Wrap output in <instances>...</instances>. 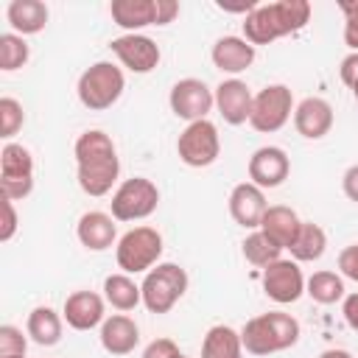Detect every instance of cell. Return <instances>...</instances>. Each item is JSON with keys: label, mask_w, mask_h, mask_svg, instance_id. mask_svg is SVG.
<instances>
[{"label": "cell", "mask_w": 358, "mask_h": 358, "mask_svg": "<svg viewBox=\"0 0 358 358\" xmlns=\"http://www.w3.org/2000/svg\"><path fill=\"white\" fill-rule=\"evenodd\" d=\"M73 154H76L78 187L92 199L106 196L120 176V159L112 137L101 129H87L78 134Z\"/></svg>", "instance_id": "cell-1"}, {"label": "cell", "mask_w": 358, "mask_h": 358, "mask_svg": "<svg viewBox=\"0 0 358 358\" xmlns=\"http://www.w3.org/2000/svg\"><path fill=\"white\" fill-rule=\"evenodd\" d=\"M310 3L308 0H274L257 3L243 17V39L249 45H271L280 36L296 34L310 22Z\"/></svg>", "instance_id": "cell-2"}, {"label": "cell", "mask_w": 358, "mask_h": 358, "mask_svg": "<svg viewBox=\"0 0 358 358\" xmlns=\"http://www.w3.org/2000/svg\"><path fill=\"white\" fill-rule=\"evenodd\" d=\"M299 336H302L299 322L282 310L260 313L241 327V341L249 355H271L291 350L299 341Z\"/></svg>", "instance_id": "cell-3"}, {"label": "cell", "mask_w": 358, "mask_h": 358, "mask_svg": "<svg viewBox=\"0 0 358 358\" xmlns=\"http://www.w3.org/2000/svg\"><path fill=\"white\" fill-rule=\"evenodd\" d=\"M123 90H126L123 70L117 64H112V62H95V64H90L78 76V84H76L78 101L90 112H103V109L115 106L120 101Z\"/></svg>", "instance_id": "cell-4"}, {"label": "cell", "mask_w": 358, "mask_h": 358, "mask_svg": "<svg viewBox=\"0 0 358 358\" xmlns=\"http://www.w3.org/2000/svg\"><path fill=\"white\" fill-rule=\"evenodd\" d=\"M187 271L179 263H157L151 271H145L140 291H143V305L148 313H168L187 291Z\"/></svg>", "instance_id": "cell-5"}, {"label": "cell", "mask_w": 358, "mask_h": 358, "mask_svg": "<svg viewBox=\"0 0 358 358\" xmlns=\"http://www.w3.org/2000/svg\"><path fill=\"white\" fill-rule=\"evenodd\" d=\"M162 257V235L154 227H131L117 238L115 260L126 274H145Z\"/></svg>", "instance_id": "cell-6"}, {"label": "cell", "mask_w": 358, "mask_h": 358, "mask_svg": "<svg viewBox=\"0 0 358 358\" xmlns=\"http://www.w3.org/2000/svg\"><path fill=\"white\" fill-rule=\"evenodd\" d=\"M159 207V187L148 176H131L117 185L109 201L115 221H143Z\"/></svg>", "instance_id": "cell-7"}, {"label": "cell", "mask_w": 358, "mask_h": 358, "mask_svg": "<svg viewBox=\"0 0 358 358\" xmlns=\"http://www.w3.org/2000/svg\"><path fill=\"white\" fill-rule=\"evenodd\" d=\"M294 112V95L285 84H268L260 92H255L252 101V115H249V126L255 131L263 134H274L280 131Z\"/></svg>", "instance_id": "cell-8"}, {"label": "cell", "mask_w": 358, "mask_h": 358, "mask_svg": "<svg viewBox=\"0 0 358 358\" xmlns=\"http://www.w3.org/2000/svg\"><path fill=\"white\" fill-rule=\"evenodd\" d=\"M0 190L3 199L20 201L34 190V157L20 143H6L0 151Z\"/></svg>", "instance_id": "cell-9"}, {"label": "cell", "mask_w": 358, "mask_h": 358, "mask_svg": "<svg viewBox=\"0 0 358 358\" xmlns=\"http://www.w3.org/2000/svg\"><path fill=\"white\" fill-rule=\"evenodd\" d=\"M176 154L187 168H207L218 159L221 154V137L215 123L210 120H196L187 123L185 131L176 140Z\"/></svg>", "instance_id": "cell-10"}, {"label": "cell", "mask_w": 358, "mask_h": 358, "mask_svg": "<svg viewBox=\"0 0 358 358\" xmlns=\"http://www.w3.org/2000/svg\"><path fill=\"white\" fill-rule=\"evenodd\" d=\"M168 103H171V112L176 117H182L187 123H196V120H207V115L213 112L215 92L201 78H179L171 87Z\"/></svg>", "instance_id": "cell-11"}, {"label": "cell", "mask_w": 358, "mask_h": 358, "mask_svg": "<svg viewBox=\"0 0 358 358\" xmlns=\"http://www.w3.org/2000/svg\"><path fill=\"white\" fill-rule=\"evenodd\" d=\"M260 282L266 296L274 299L277 305H291L305 294V274L296 260H285V257L274 260L271 266L263 268Z\"/></svg>", "instance_id": "cell-12"}, {"label": "cell", "mask_w": 358, "mask_h": 358, "mask_svg": "<svg viewBox=\"0 0 358 358\" xmlns=\"http://www.w3.org/2000/svg\"><path fill=\"white\" fill-rule=\"evenodd\" d=\"M109 48H112V53L120 59V64L126 70L140 73V76L143 73H151L159 64V59H162L159 45L151 36H145V34H123V36H115L109 42Z\"/></svg>", "instance_id": "cell-13"}, {"label": "cell", "mask_w": 358, "mask_h": 358, "mask_svg": "<svg viewBox=\"0 0 358 358\" xmlns=\"http://www.w3.org/2000/svg\"><path fill=\"white\" fill-rule=\"evenodd\" d=\"M249 182L257 185L260 190H271L280 187L288 173H291V159L280 145H260L252 157H249Z\"/></svg>", "instance_id": "cell-14"}, {"label": "cell", "mask_w": 358, "mask_h": 358, "mask_svg": "<svg viewBox=\"0 0 358 358\" xmlns=\"http://www.w3.org/2000/svg\"><path fill=\"white\" fill-rule=\"evenodd\" d=\"M213 92H215V109L224 117V123H229V126L249 123L255 92L249 90L246 81H241V78H224Z\"/></svg>", "instance_id": "cell-15"}, {"label": "cell", "mask_w": 358, "mask_h": 358, "mask_svg": "<svg viewBox=\"0 0 358 358\" xmlns=\"http://www.w3.org/2000/svg\"><path fill=\"white\" fill-rule=\"evenodd\" d=\"M268 210V201H266V193L252 185V182H241L232 187L229 193V215L238 227L243 229H260V221Z\"/></svg>", "instance_id": "cell-16"}, {"label": "cell", "mask_w": 358, "mask_h": 358, "mask_svg": "<svg viewBox=\"0 0 358 358\" xmlns=\"http://www.w3.org/2000/svg\"><path fill=\"white\" fill-rule=\"evenodd\" d=\"M106 299L95 291H73L67 299H64V308H62V316L67 322V327L73 330H92V327H101L106 313Z\"/></svg>", "instance_id": "cell-17"}, {"label": "cell", "mask_w": 358, "mask_h": 358, "mask_svg": "<svg viewBox=\"0 0 358 358\" xmlns=\"http://www.w3.org/2000/svg\"><path fill=\"white\" fill-rule=\"evenodd\" d=\"M76 235L78 243L90 252H106L109 246H117V224L112 213H101V210L84 213L76 224Z\"/></svg>", "instance_id": "cell-18"}, {"label": "cell", "mask_w": 358, "mask_h": 358, "mask_svg": "<svg viewBox=\"0 0 358 358\" xmlns=\"http://www.w3.org/2000/svg\"><path fill=\"white\" fill-rule=\"evenodd\" d=\"M294 126L305 140H322L333 129V106L324 98L308 95L294 106Z\"/></svg>", "instance_id": "cell-19"}, {"label": "cell", "mask_w": 358, "mask_h": 358, "mask_svg": "<svg viewBox=\"0 0 358 358\" xmlns=\"http://www.w3.org/2000/svg\"><path fill=\"white\" fill-rule=\"evenodd\" d=\"M101 347L109 355H129L140 344V327L131 316L126 313H112L101 324Z\"/></svg>", "instance_id": "cell-20"}, {"label": "cell", "mask_w": 358, "mask_h": 358, "mask_svg": "<svg viewBox=\"0 0 358 358\" xmlns=\"http://www.w3.org/2000/svg\"><path fill=\"white\" fill-rule=\"evenodd\" d=\"M210 59H213V64L221 73L238 76V73H243V70L252 67V62H255V45H249L243 36L227 34V36L215 39V45L210 50Z\"/></svg>", "instance_id": "cell-21"}, {"label": "cell", "mask_w": 358, "mask_h": 358, "mask_svg": "<svg viewBox=\"0 0 358 358\" xmlns=\"http://www.w3.org/2000/svg\"><path fill=\"white\" fill-rule=\"evenodd\" d=\"M109 14L126 34H140V28L157 25V0H112Z\"/></svg>", "instance_id": "cell-22"}, {"label": "cell", "mask_w": 358, "mask_h": 358, "mask_svg": "<svg viewBox=\"0 0 358 358\" xmlns=\"http://www.w3.org/2000/svg\"><path fill=\"white\" fill-rule=\"evenodd\" d=\"M299 227H302V218L285 204H271L260 221V232H266L282 249H291V243L299 235Z\"/></svg>", "instance_id": "cell-23"}, {"label": "cell", "mask_w": 358, "mask_h": 358, "mask_svg": "<svg viewBox=\"0 0 358 358\" xmlns=\"http://www.w3.org/2000/svg\"><path fill=\"white\" fill-rule=\"evenodd\" d=\"M48 17H50V11L42 0H11L6 8V20L14 28V34H20V36L39 34L48 25Z\"/></svg>", "instance_id": "cell-24"}, {"label": "cell", "mask_w": 358, "mask_h": 358, "mask_svg": "<svg viewBox=\"0 0 358 358\" xmlns=\"http://www.w3.org/2000/svg\"><path fill=\"white\" fill-rule=\"evenodd\" d=\"M62 330H64V316L56 313L53 308L48 305H39L28 313V322H25V333L31 336L34 344L39 347H53L62 341Z\"/></svg>", "instance_id": "cell-25"}, {"label": "cell", "mask_w": 358, "mask_h": 358, "mask_svg": "<svg viewBox=\"0 0 358 358\" xmlns=\"http://www.w3.org/2000/svg\"><path fill=\"white\" fill-rule=\"evenodd\" d=\"M201 358H243L241 333L229 324H213L201 341Z\"/></svg>", "instance_id": "cell-26"}, {"label": "cell", "mask_w": 358, "mask_h": 358, "mask_svg": "<svg viewBox=\"0 0 358 358\" xmlns=\"http://www.w3.org/2000/svg\"><path fill=\"white\" fill-rule=\"evenodd\" d=\"M103 299L115 308V310H134L140 302H143V291L140 285L126 274V271H117V274H109L103 280Z\"/></svg>", "instance_id": "cell-27"}, {"label": "cell", "mask_w": 358, "mask_h": 358, "mask_svg": "<svg viewBox=\"0 0 358 358\" xmlns=\"http://www.w3.org/2000/svg\"><path fill=\"white\" fill-rule=\"evenodd\" d=\"M305 294L319 302V305H336L347 296V288H344V277L336 274V271H313L308 280H305Z\"/></svg>", "instance_id": "cell-28"}, {"label": "cell", "mask_w": 358, "mask_h": 358, "mask_svg": "<svg viewBox=\"0 0 358 358\" xmlns=\"http://www.w3.org/2000/svg\"><path fill=\"white\" fill-rule=\"evenodd\" d=\"M324 249H327L324 229L319 224H313V221H302L299 235H296V241L291 243L288 252H291V257L296 263H313V260H319L324 255Z\"/></svg>", "instance_id": "cell-29"}, {"label": "cell", "mask_w": 358, "mask_h": 358, "mask_svg": "<svg viewBox=\"0 0 358 358\" xmlns=\"http://www.w3.org/2000/svg\"><path fill=\"white\" fill-rule=\"evenodd\" d=\"M241 252H243V257H246L252 266H257V268H266V266H271L274 260L282 257V246H277V243H274L266 232H260V229H252V232L243 238Z\"/></svg>", "instance_id": "cell-30"}, {"label": "cell", "mask_w": 358, "mask_h": 358, "mask_svg": "<svg viewBox=\"0 0 358 358\" xmlns=\"http://www.w3.org/2000/svg\"><path fill=\"white\" fill-rule=\"evenodd\" d=\"M31 56V48L25 42V36L8 31V34H0V70L3 73H14L20 67H25Z\"/></svg>", "instance_id": "cell-31"}, {"label": "cell", "mask_w": 358, "mask_h": 358, "mask_svg": "<svg viewBox=\"0 0 358 358\" xmlns=\"http://www.w3.org/2000/svg\"><path fill=\"white\" fill-rule=\"evenodd\" d=\"M25 123V112H22V103L17 98H8L3 95L0 98V137L3 140H11Z\"/></svg>", "instance_id": "cell-32"}, {"label": "cell", "mask_w": 358, "mask_h": 358, "mask_svg": "<svg viewBox=\"0 0 358 358\" xmlns=\"http://www.w3.org/2000/svg\"><path fill=\"white\" fill-rule=\"evenodd\" d=\"M344 14V45L350 53H358V0H338Z\"/></svg>", "instance_id": "cell-33"}, {"label": "cell", "mask_w": 358, "mask_h": 358, "mask_svg": "<svg viewBox=\"0 0 358 358\" xmlns=\"http://www.w3.org/2000/svg\"><path fill=\"white\" fill-rule=\"evenodd\" d=\"M25 350H28V338L22 336V330L14 324H3L0 327V358L25 355Z\"/></svg>", "instance_id": "cell-34"}, {"label": "cell", "mask_w": 358, "mask_h": 358, "mask_svg": "<svg viewBox=\"0 0 358 358\" xmlns=\"http://www.w3.org/2000/svg\"><path fill=\"white\" fill-rule=\"evenodd\" d=\"M140 358H190V355H185L176 347L173 338H154V341L145 344V350H143Z\"/></svg>", "instance_id": "cell-35"}, {"label": "cell", "mask_w": 358, "mask_h": 358, "mask_svg": "<svg viewBox=\"0 0 358 358\" xmlns=\"http://www.w3.org/2000/svg\"><path fill=\"white\" fill-rule=\"evenodd\" d=\"M338 271L341 277L358 282V243H350L338 252Z\"/></svg>", "instance_id": "cell-36"}, {"label": "cell", "mask_w": 358, "mask_h": 358, "mask_svg": "<svg viewBox=\"0 0 358 358\" xmlns=\"http://www.w3.org/2000/svg\"><path fill=\"white\" fill-rule=\"evenodd\" d=\"M17 232V210L11 199H3V227H0V241L8 243Z\"/></svg>", "instance_id": "cell-37"}, {"label": "cell", "mask_w": 358, "mask_h": 358, "mask_svg": "<svg viewBox=\"0 0 358 358\" xmlns=\"http://www.w3.org/2000/svg\"><path fill=\"white\" fill-rule=\"evenodd\" d=\"M338 76H341V81H344L347 87L358 84V53H350V56H344V59H341Z\"/></svg>", "instance_id": "cell-38"}, {"label": "cell", "mask_w": 358, "mask_h": 358, "mask_svg": "<svg viewBox=\"0 0 358 358\" xmlns=\"http://www.w3.org/2000/svg\"><path fill=\"white\" fill-rule=\"evenodd\" d=\"M341 190H344V196H347L350 201L358 204V162L344 171V176H341Z\"/></svg>", "instance_id": "cell-39"}, {"label": "cell", "mask_w": 358, "mask_h": 358, "mask_svg": "<svg viewBox=\"0 0 358 358\" xmlns=\"http://www.w3.org/2000/svg\"><path fill=\"white\" fill-rule=\"evenodd\" d=\"M341 313H344V322H347V327L358 333V291H355V294H347V296H344Z\"/></svg>", "instance_id": "cell-40"}, {"label": "cell", "mask_w": 358, "mask_h": 358, "mask_svg": "<svg viewBox=\"0 0 358 358\" xmlns=\"http://www.w3.org/2000/svg\"><path fill=\"white\" fill-rule=\"evenodd\" d=\"M176 14H179V3L176 0H157V25L173 22Z\"/></svg>", "instance_id": "cell-41"}, {"label": "cell", "mask_w": 358, "mask_h": 358, "mask_svg": "<svg viewBox=\"0 0 358 358\" xmlns=\"http://www.w3.org/2000/svg\"><path fill=\"white\" fill-rule=\"evenodd\" d=\"M319 358H355V355L347 352V350H341V347H330V350L319 352Z\"/></svg>", "instance_id": "cell-42"}, {"label": "cell", "mask_w": 358, "mask_h": 358, "mask_svg": "<svg viewBox=\"0 0 358 358\" xmlns=\"http://www.w3.org/2000/svg\"><path fill=\"white\" fill-rule=\"evenodd\" d=\"M8 358H25V355H8Z\"/></svg>", "instance_id": "cell-43"}]
</instances>
